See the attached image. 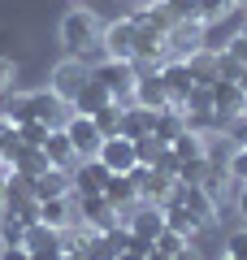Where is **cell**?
Masks as SVG:
<instances>
[{
  "label": "cell",
  "instance_id": "1",
  "mask_svg": "<svg viewBox=\"0 0 247 260\" xmlns=\"http://www.w3.org/2000/svg\"><path fill=\"white\" fill-rule=\"evenodd\" d=\"M5 117H9L13 126H22V121H48V126H65V121L74 117V104H65L61 95L52 91V87H39V91L18 95V100L5 109Z\"/></svg>",
  "mask_w": 247,
  "mask_h": 260
},
{
  "label": "cell",
  "instance_id": "2",
  "mask_svg": "<svg viewBox=\"0 0 247 260\" xmlns=\"http://www.w3.org/2000/svg\"><path fill=\"white\" fill-rule=\"evenodd\" d=\"M91 78L96 83L104 87V91L113 95V100L121 104V109H130V104H135V78H139V70H135V61H117V56H104L100 65H96L91 70Z\"/></svg>",
  "mask_w": 247,
  "mask_h": 260
},
{
  "label": "cell",
  "instance_id": "3",
  "mask_svg": "<svg viewBox=\"0 0 247 260\" xmlns=\"http://www.w3.org/2000/svg\"><path fill=\"white\" fill-rule=\"evenodd\" d=\"M61 44H65L70 56H82V52H91V48H100V22H96V13L70 9L61 18Z\"/></svg>",
  "mask_w": 247,
  "mask_h": 260
},
{
  "label": "cell",
  "instance_id": "4",
  "mask_svg": "<svg viewBox=\"0 0 247 260\" xmlns=\"http://www.w3.org/2000/svg\"><path fill=\"white\" fill-rule=\"evenodd\" d=\"M22 247L30 251V260H61L65 251V230H52V225H44V221H30L26 225V243Z\"/></svg>",
  "mask_w": 247,
  "mask_h": 260
},
{
  "label": "cell",
  "instance_id": "5",
  "mask_svg": "<svg viewBox=\"0 0 247 260\" xmlns=\"http://www.w3.org/2000/svg\"><path fill=\"white\" fill-rule=\"evenodd\" d=\"M121 225H126L130 234H139V239L156 243V234L165 230V208H161V204H147V200H139V204H130L126 213H121Z\"/></svg>",
  "mask_w": 247,
  "mask_h": 260
},
{
  "label": "cell",
  "instance_id": "6",
  "mask_svg": "<svg viewBox=\"0 0 247 260\" xmlns=\"http://www.w3.org/2000/svg\"><path fill=\"white\" fill-rule=\"evenodd\" d=\"M87 78H91V65L82 61V56H65V61L52 70V83H48V87H52L65 104H74V95L82 91V83H87Z\"/></svg>",
  "mask_w": 247,
  "mask_h": 260
},
{
  "label": "cell",
  "instance_id": "7",
  "mask_svg": "<svg viewBox=\"0 0 247 260\" xmlns=\"http://www.w3.org/2000/svg\"><path fill=\"white\" fill-rule=\"evenodd\" d=\"M156 74H161V83H165V95H169V104H182L187 95L195 91V74H191V65L182 61V56H169L165 65H156Z\"/></svg>",
  "mask_w": 247,
  "mask_h": 260
},
{
  "label": "cell",
  "instance_id": "8",
  "mask_svg": "<svg viewBox=\"0 0 247 260\" xmlns=\"http://www.w3.org/2000/svg\"><path fill=\"white\" fill-rule=\"evenodd\" d=\"M65 135H70V143H74V152H78V160H91V156H100V148H104V135L96 130V121H91V117L74 113V117L65 121Z\"/></svg>",
  "mask_w": 247,
  "mask_h": 260
},
{
  "label": "cell",
  "instance_id": "9",
  "mask_svg": "<svg viewBox=\"0 0 247 260\" xmlns=\"http://www.w3.org/2000/svg\"><path fill=\"white\" fill-rule=\"evenodd\" d=\"M208 100H212V117L226 126L234 113H243V87L234 78H212L208 83Z\"/></svg>",
  "mask_w": 247,
  "mask_h": 260
},
{
  "label": "cell",
  "instance_id": "10",
  "mask_svg": "<svg viewBox=\"0 0 247 260\" xmlns=\"http://www.w3.org/2000/svg\"><path fill=\"white\" fill-rule=\"evenodd\" d=\"M174 200H182L200 225H212V221H217V213H221V204L212 200L208 191H204L200 182H178V186H174Z\"/></svg>",
  "mask_w": 247,
  "mask_h": 260
},
{
  "label": "cell",
  "instance_id": "11",
  "mask_svg": "<svg viewBox=\"0 0 247 260\" xmlns=\"http://www.w3.org/2000/svg\"><path fill=\"white\" fill-rule=\"evenodd\" d=\"M74 208H78V221L91 225V230H109V225H117V217H121L104 195H74Z\"/></svg>",
  "mask_w": 247,
  "mask_h": 260
},
{
  "label": "cell",
  "instance_id": "12",
  "mask_svg": "<svg viewBox=\"0 0 247 260\" xmlns=\"http://www.w3.org/2000/svg\"><path fill=\"white\" fill-rule=\"evenodd\" d=\"M100 52L104 56H117V61H130L135 56V26L130 18H117L100 30Z\"/></svg>",
  "mask_w": 247,
  "mask_h": 260
},
{
  "label": "cell",
  "instance_id": "13",
  "mask_svg": "<svg viewBox=\"0 0 247 260\" xmlns=\"http://www.w3.org/2000/svg\"><path fill=\"white\" fill-rule=\"evenodd\" d=\"M200 30H204V22L200 18H187V22H174V26L165 30V48H169V56H195L200 52Z\"/></svg>",
  "mask_w": 247,
  "mask_h": 260
},
{
  "label": "cell",
  "instance_id": "14",
  "mask_svg": "<svg viewBox=\"0 0 247 260\" xmlns=\"http://www.w3.org/2000/svg\"><path fill=\"white\" fill-rule=\"evenodd\" d=\"M135 104L139 109H147V113H156V109H165L169 104V95H165V83H161V74L156 70H139V78H135Z\"/></svg>",
  "mask_w": 247,
  "mask_h": 260
},
{
  "label": "cell",
  "instance_id": "15",
  "mask_svg": "<svg viewBox=\"0 0 247 260\" xmlns=\"http://www.w3.org/2000/svg\"><path fill=\"white\" fill-rule=\"evenodd\" d=\"M30 195L35 200H52V195H74V169L48 165L39 178H30Z\"/></svg>",
  "mask_w": 247,
  "mask_h": 260
},
{
  "label": "cell",
  "instance_id": "16",
  "mask_svg": "<svg viewBox=\"0 0 247 260\" xmlns=\"http://www.w3.org/2000/svg\"><path fill=\"white\" fill-rule=\"evenodd\" d=\"M104 182H109V165H104L100 156L74 165V195H100Z\"/></svg>",
  "mask_w": 247,
  "mask_h": 260
},
{
  "label": "cell",
  "instance_id": "17",
  "mask_svg": "<svg viewBox=\"0 0 247 260\" xmlns=\"http://www.w3.org/2000/svg\"><path fill=\"white\" fill-rule=\"evenodd\" d=\"M100 160L109 165V174H130V169L139 165V156H135V143H130L126 135H113V139H104Z\"/></svg>",
  "mask_w": 247,
  "mask_h": 260
},
{
  "label": "cell",
  "instance_id": "18",
  "mask_svg": "<svg viewBox=\"0 0 247 260\" xmlns=\"http://www.w3.org/2000/svg\"><path fill=\"white\" fill-rule=\"evenodd\" d=\"M39 221L52 225V230H70V225L78 221L74 195H52V200H39Z\"/></svg>",
  "mask_w": 247,
  "mask_h": 260
},
{
  "label": "cell",
  "instance_id": "19",
  "mask_svg": "<svg viewBox=\"0 0 247 260\" xmlns=\"http://www.w3.org/2000/svg\"><path fill=\"white\" fill-rule=\"evenodd\" d=\"M44 156H48V165H56V169H74V165H78V152H74V143H70V135H65V126H52V130H48Z\"/></svg>",
  "mask_w": 247,
  "mask_h": 260
},
{
  "label": "cell",
  "instance_id": "20",
  "mask_svg": "<svg viewBox=\"0 0 247 260\" xmlns=\"http://www.w3.org/2000/svg\"><path fill=\"white\" fill-rule=\"evenodd\" d=\"M161 208H165V230H178L182 239H195V234L204 230V225L191 217V208H187L182 200H174V195H169V200H165Z\"/></svg>",
  "mask_w": 247,
  "mask_h": 260
},
{
  "label": "cell",
  "instance_id": "21",
  "mask_svg": "<svg viewBox=\"0 0 247 260\" xmlns=\"http://www.w3.org/2000/svg\"><path fill=\"white\" fill-rule=\"evenodd\" d=\"M182 130H187V113L178 109V104H165V109H156V117H152V135H156L161 143H174Z\"/></svg>",
  "mask_w": 247,
  "mask_h": 260
},
{
  "label": "cell",
  "instance_id": "22",
  "mask_svg": "<svg viewBox=\"0 0 247 260\" xmlns=\"http://www.w3.org/2000/svg\"><path fill=\"white\" fill-rule=\"evenodd\" d=\"M100 195L117 208V213H126L130 204H139V191H135V182H130V174H109V182H104Z\"/></svg>",
  "mask_w": 247,
  "mask_h": 260
},
{
  "label": "cell",
  "instance_id": "23",
  "mask_svg": "<svg viewBox=\"0 0 247 260\" xmlns=\"http://www.w3.org/2000/svg\"><path fill=\"white\" fill-rule=\"evenodd\" d=\"M104 104H113V95L104 91V87L96 83V78H87V83H82V91L74 95V113H82V117H96V113H100Z\"/></svg>",
  "mask_w": 247,
  "mask_h": 260
},
{
  "label": "cell",
  "instance_id": "24",
  "mask_svg": "<svg viewBox=\"0 0 247 260\" xmlns=\"http://www.w3.org/2000/svg\"><path fill=\"white\" fill-rule=\"evenodd\" d=\"M152 117H156V113L139 109V104H130V109H121V135H126L130 143H139L143 135H152Z\"/></svg>",
  "mask_w": 247,
  "mask_h": 260
},
{
  "label": "cell",
  "instance_id": "25",
  "mask_svg": "<svg viewBox=\"0 0 247 260\" xmlns=\"http://www.w3.org/2000/svg\"><path fill=\"white\" fill-rule=\"evenodd\" d=\"M169 152H174V160H178V165H187V160H204V135L187 126L182 135H178V139L169 143Z\"/></svg>",
  "mask_w": 247,
  "mask_h": 260
},
{
  "label": "cell",
  "instance_id": "26",
  "mask_svg": "<svg viewBox=\"0 0 247 260\" xmlns=\"http://www.w3.org/2000/svg\"><path fill=\"white\" fill-rule=\"evenodd\" d=\"M26 243V221L0 208V247H22Z\"/></svg>",
  "mask_w": 247,
  "mask_h": 260
},
{
  "label": "cell",
  "instance_id": "27",
  "mask_svg": "<svg viewBox=\"0 0 247 260\" xmlns=\"http://www.w3.org/2000/svg\"><path fill=\"white\" fill-rule=\"evenodd\" d=\"M9 169H13V174H22V178H39L48 169V156H44V148H26Z\"/></svg>",
  "mask_w": 247,
  "mask_h": 260
},
{
  "label": "cell",
  "instance_id": "28",
  "mask_svg": "<svg viewBox=\"0 0 247 260\" xmlns=\"http://www.w3.org/2000/svg\"><path fill=\"white\" fill-rule=\"evenodd\" d=\"M187 65H191V74H195V83L200 87H208L212 78H217V52H195V56H187Z\"/></svg>",
  "mask_w": 247,
  "mask_h": 260
},
{
  "label": "cell",
  "instance_id": "29",
  "mask_svg": "<svg viewBox=\"0 0 247 260\" xmlns=\"http://www.w3.org/2000/svg\"><path fill=\"white\" fill-rule=\"evenodd\" d=\"M226 22H204V30H200V48H204V52H226V44H230Z\"/></svg>",
  "mask_w": 247,
  "mask_h": 260
},
{
  "label": "cell",
  "instance_id": "30",
  "mask_svg": "<svg viewBox=\"0 0 247 260\" xmlns=\"http://www.w3.org/2000/svg\"><path fill=\"white\" fill-rule=\"evenodd\" d=\"M22 152H26V143H22V135H18V126H13V121H9V126L0 130V160H5V169H9L13 160L22 156Z\"/></svg>",
  "mask_w": 247,
  "mask_h": 260
},
{
  "label": "cell",
  "instance_id": "31",
  "mask_svg": "<svg viewBox=\"0 0 247 260\" xmlns=\"http://www.w3.org/2000/svg\"><path fill=\"white\" fill-rule=\"evenodd\" d=\"M91 121H96V130H100L104 139H113V135H121V104H117V100H113V104H104V109L96 113Z\"/></svg>",
  "mask_w": 247,
  "mask_h": 260
},
{
  "label": "cell",
  "instance_id": "32",
  "mask_svg": "<svg viewBox=\"0 0 247 260\" xmlns=\"http://www.w3.org/2000/svg\"><path fill=\"white\" fill-rule=\"evenodd\" d=\"M234 13H238L234 0H200V22H226Z\"/></svg>",
  "mask_w": 247,
  "mask_h": 260
},
{
  "label": "cell",
  "instance_id": "33",
  "mask_svg": "<svg viewBox=\"0 0 247 260\" xmlns=\"http://www.w3.org/2000/svg\"><path fill=\"white\" fill-rule=\"evenodd\" d=\"M161 9L174 22H187V18H200V0H161Z\"/></svg>",
  "mask_w": 247,
  "mask_h": 260
},
{
  "label": "cell",
  "instance_id": "34",
  "mask_svg": "<svg viewBox=\"0 0 247 260\" xmlns=\"http://www.w3.org/2000/svg\"><path fill=\"white\" fill-rule=\"evenodd\" d=\"M48 121H22L18 126V135H22V143H26V148H44V139H48Z\"/></svg>",
  "mask_w": 247,
  "mask_h": 260
},
{
  "label": "cell",
  "instance_id": "35",
  "mask_svg": "<svg viewBox=\"0 0 247 260\" xmlns=\"http://www.w3.org/2000/svg\"><path fill=\"white\" fill-rule=\"evenodd\" d=\"M221 135H226L234 148H247V113H234V117L221 126Z\"/></svg>",
  "mask_w": 247,
  "mask_h": 260
},
{
  "label": "cell",
  "instance_id": "36",
  "mask_svg": "<svg viewBox=\"0 0 247 260\" xmlns=\"http://www.w3.org/2000/svg\"><path fill=\"white\" fill-rule=\"evenodd\" d=\"M226 174H230V182H234V186H243V182H247V148H234V152H230Z\"/></svg>",
  "mask_w": 247,
  "mask_h": 260
},
{
  "label": "cell",
  "instance_id": "37",
  "mask_svg": "<svg viewBox=\"0 0 247 260\" xmlns=\"http://www.w3.org/2000/svg\"><path fill=\"white\" fill-rule=\"evenodd\" d=\"M187 243H191V239H182L178 230H161V234H156V243H152V247H156V251H165V256H174V251H182Z\"/></svg>",
  "mask_w": 247,
  "mask_h": 260
},
{
  "label": "cell",
  "instance_id": "38",
  "mask_svg": "<svg viewBox=\"0 0 247 260\" xmlns=\"http://www.w3.org/2000/svg\"><path fill=\"white\" fill-rule=\"evenodd\" d=\"M182 113H212V100H208V87H195L191 95H187L182 104H178Z\"/></svg>",
  "mask_w": 247,
  "mask_h": 260
},
{
  "label": "cell",
  "instance_id": "39",
  "mask_svg": "<svg viewBox=\"0 0 247 260\" xmlns=\"http://www.w3.org/2000/svg\"><path fill=\"white\" fill-rule=\"evenodd\" d=\"M226 256L247 260V225H238V230H230V234H226Z\"/></svg>",
  "mask_w": 247,
  "mask_h": 260
},
{
  "label": "cell",
  "instance_id": "40",
  "mask_svg": "<svg viewBox=\"0 0 247 260\" xmlns=\"http://www.w3.org/2000/svg\"><path fill=\"white\" fill-rule=\"evenodd\" d=\"M226 52L234 56L238 65H247V26H243V30H234V35H230V44H226Z\"/></svg>",
  "mask_w": 247,
  "mask_h": 260
},
{
  "label": "cell",
  "instance_id": "41",
  "mask_svg": "<svg viewBox=\"0 0 247 260\" xmlns=\"http://www.w3.org/2000/svg\"><path fill=\"white\" fill-rule=\"evenodd\" d=\"M238 74H243V65L230 52H217V78H238Z\"/></svg>",
  "mask_w": 247,
  "mask_h": 260
},
{
  "label": "cell",
  "instance_id": "42",
  "mask_svg": "<svg viewBox=\"0 0 247 260\" xmlns=\"http://www.w3.org/2000/svg\"><path fill=\"white\" fill-rule=\"evenodd\" d=\"M13 78H18V65H13L9 56H0V91H9Z\"/></svg>",
  "mask_w": 247,
  "mask_h": 260
},
{
  "label": "cell",
  "instance_id": "43",
  "mask_svg": "<svg viewBox=\"0 0 247 260\" xmlns=\"http://www.w3.org/2000/svg\"><path fill=\"white\" fill-rule=\"evenodd\" d=\"M0 260H30L26 247H0Z\"/></svg>",
  "mask_w": 247,
  "mask_h": 260
},
{
  "label": "cell",
  "instance_id": "44",
  "mask_svg": "<svg viewBox=\"0 0 247 260\" xmlns=\"http://www.w3.org/2000/svg\"><path fill=\"white\" fill-rule=\"evenodd\" d=\"M234 208H238V217L247 221V182H243V186L234 191Z\"/></svg>",
  "mask_w": 247,
  "mask_h": 260
},
{
  "label": "cell",
  "instance_id": "45",
  "mask_svg": "<svg viewBox=\"0 0 247 260\" xmlns=\"http://www.w3.org/2000/svg\"><path fill=\"white\" fill-rule=\"evenodd\" d=\"M169 260H200V251H195L191 243H187V247H182V251H174V256H169Z\"/></svg>",
  "mask_w": 247,
  "mask_h": 260
},
{
  "label": "cell",
  "instance_id": "46",
  "mask_svg": "<svg viewBox=\"0 0 247 260\" xmlns=\"http://www.w3.org/2000/svg\"><path fill=\"white\" fill-rule=\"evenodd\" d=\"M143 260H169V256H165V251H156V247H152V251H147Z\"/></svg>",
  "mask_w": 247,
  "mask_h": 260
},
{
  "label": "cell",
  "instance_id": "47",
  "mask_svg": "<svg viewBox=\"0 0 247 260\" xmlns=\"http://www.w3.org/2000/svg\"><path fill=\"white\" fill-rule=\"evenodd\" d=\"M234 83H238V87H243V95H247V65H243V74H238V78H234Z\"/></svg>",
  "mask_w": 247,
  "mask_h": 260
},
{
  "label": "cell",
  "instance_id": "48",
  "mask_svg": "<svg viewBox=\"0 0 247 260\" xmlns=\"http://www.w3.org/2000/svg\"><path fill=\"white\" fill-rule=\"evenodd\" d=\"M117 260H143V256H135V251H121V256Z\"/></svg>",
  "mask_w": 247,
  "mask_h": 260
},
{
  "label": "cell",
  "instance_id": "49",
  "mask_svg": "<svg viewBox=\"0 0 247 260\" xmlns=\"http://www.w3.org/2000/svg\"><path fill=\"white\" fill-rule=\"evenodd\" d=\"M234 5H238V9H247V0H234Z\"/></svg>",
  "mask_w": 247,
  "mask_h": 260
},
{
  "label": "cell",
  "instance_id": "50",
  "mask_svg": "<svg viewBox=\"0 0 247 260\" xmlns=\"http://www.w3.org/2000/svg\"><path fill=\"white\" fill-rule=\"evenodd\" d=\"M135 5H156V0H135Z\"/></svg>",
  "mask_w": 247,
  "mask_h": 260
},
{
  "label": "cell",
  "instance_id": "51",
  "mask_svg": "<svg viewBox=\"0 0 247 260\" xmlns=\"http://www.w3.org/2000/svg\"><path fill=\"white\" fill-rule=\"evenodd\" d=\"M243 113H247V95H243Z\"/></svg>",
  "mask_w": 247,
  "mask_h": 260
},
{
  "label": "cell",
  "instance_id": "52",
  "mask_svg": "<svg viewBox=\"0 0 247 260\" xmlns=\"http://www.w3.org/2000/svg\"><path fill=\"white\" fill-rule=\"evenodd\" d=\"M0 174H5V160H0Z\"/></svg>",
  "mask_w": 247,
  "mask_h": 260
},
{
  "label": "cell",
  "instance_id": "53",
  "mask_svg": "<svg viewBox=\"0 0 247 260\" xmlns=\"http://www.w3.org/2000/svg\"><path fill=\"white\" fill-rule=\"evenodd\" d=\"M221 260H234V256H221Z\"/></svg>",
  "mask_w": 247,
  "mask_h": 260
}]
</instances>
